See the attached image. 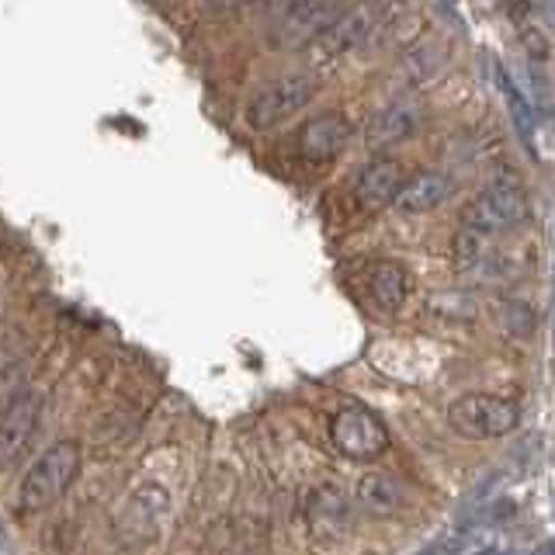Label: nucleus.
I'll return each instance as SVG.
<instances>
[{
    "label": "nucleus",
    "mask_w": 555,
    "mask_h": 555,
    "mask_svg": "<svg viewBox=\"0 0 555 555\" xmlns=\"http://www.w3.org/2000/svg\"><path fill=\"white\" fill-rule=\"evenodd\" d=\"M80 473V448L74 441H60L49 451H42L35 465L25 473L17 486V507L22 511H46L74 486Z\"/></svg>",
    "instance_id": "1"
},
{
    "label": "nucleus",
    "mask_w": 555,
    "mask_h": 555,
    "mask_svg": "<svg viewBox=\"0 0 555 555\" xmlns=\"http://www.w3.org/2000/svg\"><path fill=\"white\" fill-rule=\"evenodd\" d=\"M448 424L468 441H493L520 424V410L514 399L490 392H465L448 406Z\"/></svg>",
    "instance_id": "2"
},
{
    "label": "nucleus",
    "mask_w": 555,
    "mask_h": 555,
    "mask_svg": "<svg viewBox=\"0 0 555 555\" xmlns=\"http://www.w3.org/2000/svg\"><path fill=\"white\" fill-rule=\"evenodd\" d=\"M317 98V80L306 77V74H288V77H278L268 87L250 98L247 104V126L250 129H271L278 121L292 118L295 112H302L306 104Z\"/></svg>",
    "instance_id": "3"
},
{
    "label": "nucleus",
    "mask_w": 555,
    "mask_h": 555,
    "mask_svg": "<svg viewBox=\"0 0 555 555\" xmlns=\"http://www.w3.org/2000/svg\"><path fill=\"white\" fill-rule=\"evenodd\" d=\"M330 438H334L337 451L351 462H375L386 455L389 448V430L372 410L364 406H347L330 421Z\"/></svg>",
    "instance_id": "4"
},
{
    "label": "nucleus",
    "mask_w": 555,
    "mask_h": 555,
    "mask_svg": "<svg viewBox=\"0 0 555 555\" xmlns=\"http://www.w3.org/2000/svg\"><path fill=\"white\" fill-rule=\"evenodd\" d=\"M465 216H468L465 225H473V230H479V233H503V230H517V225H525L531 216V205L517 184L496 181L482 191Z\"/></svg>",
    "instance_id": "5"
},
{
    "label": "nucleus",
    "mask_w": 555,
    "mask_h": 555,
    "mask_svg": "<svg viewBox=\"0 0 555 555\" xmlns=\"http://www.w3.org/2000/svg\"><path fill=\"white\" fill-rule=\"evenodd\" d=\"M344 0H292L274 22L271 42L274 46H306L320 39L326 28H334L344 14Z\"/></svg>",
    "instance_id": "6"
},
{
    "label": "nucleus",
    "mask_w": 555,
    "mask_h": 555,
    "mask_svg": "<svg viewBox=\"0 0 555 555\" xmlns=\"http://www.w3.org/2000/svg\"><path fill=\"white\" fill-rule=\"evenodd\" d=\"M35 424H39V396L35 392H22L0 413V473L25 455Z\"/></svg>",
    "instance_id": "7"
},
{
    "label": "nucleus",
    "mask_w": 555,
    "mask_h": 555,
    "mask_svg": "<svg viewBox=\"0 0 555 555\" xmlns=\"http://www.w3.org/2000/svg\"><path fill=\"white\" fill-rule=\"evenodd\" d=\"M351 135H354L351 121H347L344 115H337V112H326V115H317V118L302 126L299 153H302V160H309V164H330L337 153L347 150Z\"/></svg>",
    "instance_id": "8"
},
{
    "label": "nucleus",
    "mask_w": 555,
    "mask_h": 555,
    "mask_svg": "<svg viewBox=\"0 0 555 555\" xmlns=\"http://www.w3.org/2000/svg\"><path fill=\"white\" fill-rule=\"evenodd\" d=\"M406 181L410 178H406V170H403V164H399V160H375V164H369L358 173L354 198H358L361 208L375 212V208L392 205Z\"/></svg>",
    "instance_id": "9"
},
{
    "label": "nucleus",
    "mask_w": 555,
    "mask_h": 555,
    "mask_svg": "<svg viewBox=\"0 0 555 555\" xmlns=\"http://www.w3.org/2000/svg\"><path fill=\"white\" fill-rule=\"evenodd\" d=\"M358 500L364 511H372L378 517H389L396 511H406L413 503V493L406 490L403 482L389 473H372L358 482Z\"/></svg>",
    "instance_id": "10"
},
{
    "label": "nucleus",
    "mask_w": 555,
    "mask_h": 555,
    "mask_svg": "<svg viewBox=\"0 0 555 555\" xmlns=\"http://www.w3.org/2000/svg\"><path fill=\"white\" fill-rule=\"evenodd\" d=\"M375 25H378V22H375V8H372V4H358V8H351V11H344V14H340V22L320 35V46H323L326 52H344V49H351V46H358V42L369 39V31H372Z\"/></svg>",
    "instance_id": "11"
},
{
    "label": "nucleus",
    "mask_w": 555,
    "mask_h": 555,
    "mask_svg": "<svg viewBox=\"0 0 555 555\" xmlns=\"http://www.w3.org/2000/svg\"><path fill=\"white\" fill-rule=\"evenodd\" d=\"M451 191H455V181L444 178V173H424V178H413L403 184L396 205L403 208V212H430V208H438Z\"/></svg>",
    "instance_id": "12"
},
{
    "label": "nucleus",
    "mask_w": 555,
    "mask_h": 555,
    "mask_svg": "<svg viewBox=\"0 0 555 555\" xmlns=\"http://www.w3.org/2000/svg\"><path fill=\"white\" fill-rule=\"evenodd\" d=\"M416 129V121L413 115L403 108V104H392V108L386 112H378L372 121H369V143L372 146H389V143H399V139H410Z\"/></svg>",
    "instance_id": "13"
},
{
    "label": "nucleus",
    "mask_w": 555,
    "mask_h": 555,
    "mask_svg": "<svg viewBox=\"0 0 555 555\" xmlns=\"http://www.w3.org/2000/svg\"><path fill=\"white\" fill-rule=\"evenodd\" d=\"M372 295H375V302L382 309H399L406 302V295H410V278L406 271L392 264V260H386V264H378L375 274H372Z\"/></svg>",
    "instance_id": "14"
},
{
    "label": "nucleus",
    "mask_w": 555,
    "mask_h": 555,
    "mask_svg": "<svg viewBox=\"0 0 555 555\" xmlns=\"http://www.w3.org/2000/svg\"><path fill=\"white\" fill-rule=\"evenodd\" d=\"M500 91L507 94V104H511V115H514V126H517L520 139H525V143L531 146V132H534V112H531L528 98L517 91L514 80H511L507 74H500Z\"/></svg>",
    "instance_id": "15"
},
{
    "label": "nucleus",
    "mask_w": 555,
    "mask_h": 555,
    "mask_svg": "<svg viewBox=\"0 0 555 555\" xmlns=\"http://www.w3.org/2000/svg\"><path fill=\"white\" fill-rule=\"evenodd\" d=\"M219 4H247V0H219Z\"/></svg>",
    "instance_id": "16"
}]
</instances>
